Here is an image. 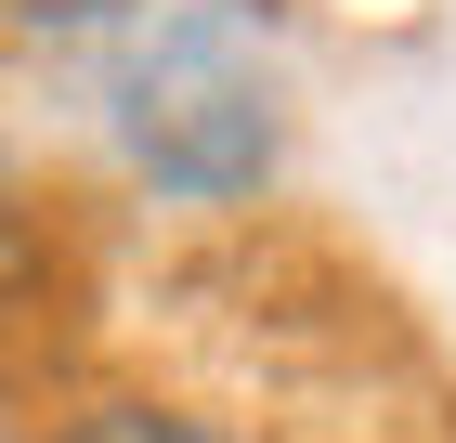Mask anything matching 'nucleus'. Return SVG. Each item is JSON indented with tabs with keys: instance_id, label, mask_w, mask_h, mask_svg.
Instances as JSON below:
<instances>
[{
	"instance_id": "f257e3e1",
	"label": "nucleus",
	"mask_w": 456,
	"mask_h": 443,
	"mask_svg": "<svg viewBox=\"0 0 456 443\" xmlns=\"http://www.w3.org/2000/svg\"><path fill=\"white\" fill-rule=\"evenodd\" d=\"M78 39H92L105 131L131 144L143 183L222 209V196H248V183L274 170V78H261V53H248L222 13L143 0V13H92Z\"/></svg>"
},
{
	"instance_id": "f03ea898",
	"label": "nucleus",
	"mask_w": 456,
	"mask_h": 443,
	"mask_svg": "<svg viewBox=\"0 0 456 443\" xmlns=\"http://www.w3.org/2000/svg\"><path fill=\"white\" fill-rule=\"evenodd\" d=\"M53 443H235V431L196 417V405H143V391H118V405H78Z\"/></svg>"
},
{
	"instance_id": "7ed1b4c3",
	"label": "nucleus",
	"mask_w": 456,
	"mask_h": 443,
	"mask_svg": "<svg viewBox=\"0 0 456 443\" xmlns=\"http://www.w3.org/2000/svg\"><path fill=\"white\" fill-rule=\"evenodd\" d=\"M39 300H53V235L0 196V313H39Z\"/></svg>"
}]
</instances>
